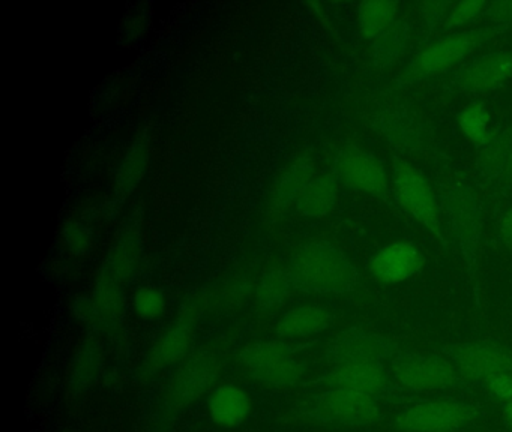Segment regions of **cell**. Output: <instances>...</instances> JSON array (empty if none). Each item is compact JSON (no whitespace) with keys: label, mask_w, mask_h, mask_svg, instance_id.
<instances>
[{"label":"cell","mask_w":512,"mask_h":432,"mask_svg":"<svg viewBox=\"0 0 512 432\" xmlns=\"http://www.w3.org/2000/svg\"><path fill=\"white\" fill-rule=\"evenodd\" d=\"M292 288L305 293L349 294L359 282L358 269L328 240H314L290 257L286 269Z\"/></svg>","instance_id":"6da1fadb"},{"label":"cell","mask_w":512,"mask_h":432,"mask_svg":"<svg viewBox=\"0 0 512 432\" xmlns=\"http://www.w3.org/2000/svg\"><path fill=\"white\" fill-rule=\"evenodd\" d=\"M395 381L418 396L475 395L476 386L464 378L457 368L439 354L401 350L389 360Z\"/></svg>","instance_id":"7a4b0ae2"},{"label":"cell","mask_w":512,"mask_h":432,"mask_svg":"<svg viewBox=\"0 0 512 432\" xmlns=\"http://www.w3.org/2000/svg\"><path fill=\"white\" fill-rule=\"evenodd\" d=\"M508 29L509 27L493 24V26L476 27V29L452 33L445 38L437 39L433 44L418 51L404 66L400 77L397 78L398 86H413L448 71L452 66L466 59L479 45Z\"/></svg>","instance_id":"3957f363"},{"label":"cell","mask_w":512,"mask_h":432,"mask_svg":"<svg viewBox=\"0 0 512 432\" xmlns=\"http://www.w3.org/2000/svg\"><path fill=\"white\" fill-rule=\"evenodd\" d=\"M482 405L460 396H430L403 407L395 416L401 432H461L481 419Z\"/></svg>","instance_id":"277c9868"},{"label":"cell","mask_w":512,"mask_h":432,"mask_svg":"<svg viewBox=\"0 0 512 432\" xmlns=\"http://www.w3.org/2000/svg\"><path fill=\"white\" fill-rule=\"evenodd\" d=\"M316 386L323 389L344 387L358 390L376 399L377 402H391L401 407L425 398L401 387L386 363H344L331 366V369L316 381Z\"/></svg>","instance_id":"5b68a950"},{"label":"cell","mask_w":512,"mask_h":432,"mask_svg":"<svg viewBox=\"0 0 512 432\" xmlns=\"http://www.w3.org/2000/svg\"><path fill=\"white\" fill-rule=\"evenodd\" d=\"M302 413L317 422L346 426H370L382 417L376 399L344 387H331L311 396Z\"/></svg>","instance_id":"8992f818"},{"label":"cell","mask_w":512,"mask_h":432,"mask_svg":"<svg viewBox=\"0 0 512 432\" xmlns=\"http://www.w3.org/2000/svg\"><path fill=\"white\" fill-rule=\"evenodd\" d=\"M433 353L445 357L476 387L497 374L512 375V350L494 341L452 342Z\"/></svg>","instance_id":"52a82bcc"},{"label":"cell","mask_w":512,"mask_h":432,"mask_svg":"<svg viewBox=\"0 0 512 432\" xmlns=\"http://www.w3.org/2000/svg\"><path fill=\"white\" fill-rule=\"evenodd\" d=\"M394 197L403 209H406L419 224L443 240L442 207L439 195L431 189L425 177L406 161L395 158Z\"/></svg>","instance_id":"ba28073f"},{"label":"cell","mask_w":512,"mask_h":432,"mask_svg":"<svg viewBox=\"0 0 512 432\" xmlns=\"http://www.w3.org/2000/svg\"><path fill=\"white\" fill-rule=\"evenodd\" d=\"M242 362L251 377L272 387H290L304 375V365L283 342H254L242 350Z\"/></svg>","instance_id":"9c48e42d"},{"label":"cell","mask_w":512,"mask_h":432,"mask_svg":"<svg viewBox=\"0 0 512 432\" xmlns=\"http://www.w3.org/2000/svg\"><path fill=\"white\" fill-rule=\"evenodd\" d=\"M332 176L337 183L374 197L388 200L391 195L388 176L382 162L373 153L358 146H346L338 150L332 162Z\"/></svg>","instance_id":"30bf717a"},{"label":"cell","mask_w":512,"mask_h":432,"mask_svg":"<svg viewBox=\"0 0 512 432\" xmlns=\"http://www.w3.org/2000/svg\"><path fill=\"white\" fill-rule=\"evenodd\" d=\"M439 200L443 213L448 216L455 242L460 246L467 266L472 267L476 261L481 233V210L478 201L463 186H452L439 195Z\"/></svg>","instance_id":"8fae6325"},{"label":"cell","mask_w":512,"mask_h":432,"mask_svg":"<svg viewBox=\"0 0 512 432\" xmlns=\"http://www.w3.org/2000/svg\"><path fill=\"white\" fill-rule=\"evenodd\" d=\"M400 347L380 333L350 329L329 344L326 360L329 366L344 363H388Z\"/></svg>","instance_id":"7c38bea8"},{"label":"cell","mask_w":512,"mask_h":432,"mask_svg":"<svg viewBox=\"0 0 512 432\" xmlns=\"http://www.w3.org/2000/svg\"><path fill=\"white\" fill-rule=\"evenodd\" d=\"M218 375V365L208 356L188 360L173 378L167 390L166 404L170 410L181 411L199 401Z\"/></svg>","instance_id":"4fadbf2b"},{"label":"cell","mask_w":512,"mask_h":432,"mask_svg":"<svg viewBox=\"0 0 512 432\" xmlns=\"http://www.w3.org/2000/svg\"><path fill=\"white\" fill-rule=\"evenodd\" d=\"M512 78V51H491L458 69L452 78L463 92H479L502 86Z\"/></svg>","instance_id":"5bb4252c"},{"label":"cell","mask_w":512,"mask_h":432,"mask_svg":"<svg viewBox=\"0 0 512 432\" xmlns=\"http://www.w3.org/2000/svg\"><path fill=\"white\" fill-rule=\"evenodd\" d=\"M424 255L410 242H392L373 255L368 269L386 284L403 282L415 276L424 266Z\"/></svg>","instance_id":"9a60e30c"},{"label":"cell","mask_w":512,"mask_h":432,"mask_svg":"<svg viewBox=\"0 0 512 432\" xmlns=\"http://www.w3.org/2000/svg\"><path fill=\"white\" fill-rule=\"evenodd\" d=\"M142 251L139 234L136 231H125L107 252L106 260L98 273L125 287L139 270Z\"/></svg>","instance_id":"2e32d148"},{"label":"cell","mask_w":512,"mask_h":432,"mask_svg":"<svg viewBox=\"0 0 512 432\" xmlns=\"http://www.w3.org/2000/svg\"><path fill=\"white\" fill-rule=\"evenodd\" d=\"M194 311L196 309L191 308L190 311L185 312L181 320L158 339L148 357V368L151 371L173 365L187 353L191 341V326H193L194 314H196Z\"/></svg>","instance_id":"e0dca14e"},{"label":"cell","mask_w":512,"mask_h":432,"mask_svg":"<svg viewBox=\"0 0 512 432\" xmlns=\"http://www.w3.org/2000/svg\"><path fill=\"white\" fill-rule=\"evenodd\" d=\"M251 410L250 396L235 384H223L209 396V414L218 426L235 428L245 422Z\"/></svg>","instance_id":"ac0fdd59"},{"label":"cell","mask_w":512,"mask_h":432,"mask_svg":"<svg viewBox=\"0 0 512 432\" xmlns=\"http://www.w3.org/2000/svg\"><path fill=\"white\" fill-rule=\"evenodd\" d=\"M103 356L100 342L88 339L80 345L68 371V393L73 398L89 392L100 377Z\"/></svg>","instance_id":"d6986e66"},{"label":"cell","mask_w":512,"mask_h":432,"mask_svg":"<svg viewBox=\"0 0 512 432\" xmlns=\"http://www.w3.org/2000/svg\"><path fill=\"white\" fill-rule=\"evenodd\" d=\"M479 161V171L485 179L499 185L512 186V128L502 131L485 144Z\"/></svg>","instance_id":"ffe728a7"},{"label":"cell","mask_w":512,"mask_h":432,"mask_svg":"<svg viewBox=\"0 0 512 432\" xmlns=\"http://www.w3.org/2000/svg\"><path fill=\"white\" fill-rule=\"evenodd\" d=\"M149 161L148 138L139 137L128 147L116 173L115 192L119 201L130 197L145 176Z\"/></svg>","instance_id":"44dd1931"},{"label":"cell","mask_w":512,"mask_h":432,"mask_svg":"<svg viewBox=\"0 0 512 432\" xmlns=\"http://www.w3.org/2000/svg\"><path fill=\"white\" fill-rule=\"evenodd\" d=\"M332 315L319 306H298L290 309L277 324V333L283 338H304L328 329Z\"/></svg>","instance_id":"7402d4cb"},{"label":"cell","mask_w":512,"mask_h":432,"mask_svg":"<svg viewBox=\"0 0 512 432\" xmlns=\"http://www.w3.org/2000/svg\"><path fill=\"white\" fill-rule=\"evenodd\" d=\"M337 191L332 174L316 177L296 201V210L305 218H323L337 204Z\"/></svg>","instance_id":"603a6c76"},{"label":"cell","mask_w":512,"mask_h":432,"mask_svg":"<svg viewBox=\"0 0 512 432\" xmlns=\"http://www.w3.org/2000/svg\"><path fill=\"white\" fill-rule=\"evenodd\" d=\"M398 8L400 3L388 0L361 3L358 8V24L362 36L373 41L379 38L397 23Z\"/></svg>","instance_id":"cb8c5ba5"},{"label":"cell","mask_w":512,"mask_h":432,"mask_svg":"<svg viewBox=\"0 0 512 432\" xmlns=\"http://www.w3.org/2000/svg\"><path fill=\"white\" fill-rule=\"evenodd\" d=\"M409 42V26L404 21H397L385 33L374 39V60L379 66H388L397 62L406 50Z\"/></svg>","instance_id":"d4e9b609"},{"label":"cell","mask_w":512,"mask_h":432,"mask_svg":"<svg viewBox=\"0 0 512 432\" xmlns=\"http://www.w3.org/2000/svg\"><path fill=\"white\" fill-rule=\"evenodd\" d=\"M314 179H316L314 177V168L310 164L299 162V164L287 168L286 173L281 176L277 192H275L277 203L281 207H287L290 204L296 203L298 198L301 197L302 192L308 188V185Z\"/></svg>","instance_id":"484cf974"},{"label":"cell","mask_w":512,"mask_h":432,"mask_svg":"<svg viewBox=\"0 0 512 432\" xmlns=\"http://www.w3.org/2000/svg\"><path fill=\"white\" fill-rule=\"evenodd\" d=\"M290 288H292V284H290L286 270H269L263 275L262 281L257 287V302L263 309L274 308L286 299Z\"/></svg>","instance_id":"4316f807"},{"label":"cell","mask_w":512,"mask_h":432,"mask_svg":"<svg viewBox=\"0 0 512 432\" xmlns=\"http://www.w3.org/2000/svg\"><path fill=\"white\" fill-rule=\"evenodd\" d=\"M458 123H460V128L463 129L466 137L478 146H485L487 141L490 140L491 134L490 128H488L490 114L485 110L484 105L479 104V102L467 105L458 116Z\"/></svg>","instance_id":"83f0119b"},{"label":"cell","mask_w":512,"mask_h":432,"mask_svg":"<svg viewBox=\"0 0 512 432\" xmlns=\"http://www.w3.org/2000/svg\"><path fill=\"white\" fill-rule=\"evenodd\" d=\"M487 6L488 2H479V0L460 3L446 2L445 18H443L442 27L452 29V27L461 26V24H466L469 21L475 20V18L482 17Z\"/></svg>","instance_id":"f1b7e54d"},{"label":"cell","mask_w":512,"mask_h":432,"mask_svg":"<svg viewBox=\"0 0 512 432\" xmlns=\"http://www.w3.org/2000/svg\"><path fill=\"white\" fill-rule=\"evenodd\" d=\"M166 309V299L155 288H142L134 296V311L143 320H157Z\"/></svg>","instance_id":"f546056e"},{"label":"cell","mask_w":512,"mask_h":432,"mask_svg":"<svg viewBox=\"0 0 512 432\" xmlns=\"http://www.w3.org/2000/svg\"><path fill=\"white\" fill-rule=\"evenodd\" d=\"M62 237H64L65 246L70 254L82 257L91 252L92 242H94L92 231L82 222H68L62 231Z\"/></svg>","instance_id":"4dcf8cb0"},{"label":"cell","mask_w":512,"mask_h":432,"mask_svg":"<svg viewBox=\"0 0 512 432\" xmlns=\"http://www.w3.org/2000/svg\"><path fill=\"white\" fill-rule=\"evenodd\" d=\"M482 17L493 21L494 24H499V26H506L511 29L512 0H505V2H488L487 9H485L484 15H482Z\"/></svg>","instance_id":"1f68e13d"},{"label":"cell","mask_w":512,"mask_h":432,"mask_svg":"<svg viewBox=\"0 0 512 432\" xmlns=\"http://www.w3.org/2000/svg\"><path fill=\"white\" fill-rule=\"evenodd\" d=\"M484 389L490 390L494 396L500 401L506 402L512 399V375L511 374H497L488 378L484 384Z\"/></svg>","instance_id":"d6a6232c"},{"label":"cell","mask_w":512,"mask_h":432,"mask_svg":"<svg viewBox=\"0 0 512 432\" xmlns=\"http://www.w3.org/2000/svg\"><path fill=\"white\" fill-rule=\"evenodd\" d=\"M500 233H502L506 245L512 249V204L511 207L506 210L505 215L502 216V221H500Z\"/></svg>","instance_id":"836d02e7"},{"label":"cell","mask_w":512,"mask_h":432,"mask_svg":"<svg viewBox=\"0 0 512 432\" xmlns=\"http://www.w3.org/2000/svg\"><path fill=\"white\" fill-rule=\"evenodd\" d=\"M502 419L505 428L508 429L509 432H512V399L511 401L503 402Z\"/></svg>","instance_id":"e575fe53"},{"label":"cell","mask_w":512,"mask_h":432,"mask_svg":"<svg viewBox=\"0 0 512 432\" xmlns=\"http://www.w3.org/2000/svg\"><path fill=\"white\" fill-rule=\"evenodd\" d=\"M67 432H70V431H67Z\"/></svg>","instance_id":"d590c367"}]
</instances>
